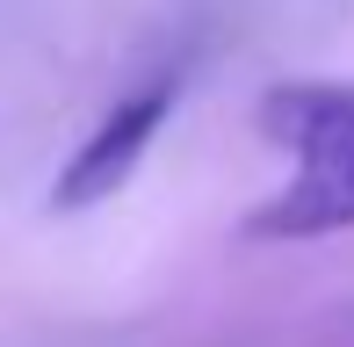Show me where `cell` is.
<instances>
[{
	"label": "cell",
	"instance_id": "1",
	"mask_svg": "<svg viewBox=\"0 0 354 347\" xmlns=\"http://www.w3.org/2000/svg\"><path fill=\"white\" fill-rule=\"evenodd\" d=\"M268 145L289 152V181L253 203L246 239H326L354 225V80H289L261 94Z\"/></svg>",
	"mask_w": 354,
	"mask_h": 347
},
{
	"label": "cell",
	"instance_id": "2",
	"mask_svg": "<svg viewBox=\"0 0 354 347\" xmlns=\"http://www.w3.org/2000/svg\"><path fill=\"white\" fill-rule=\"evenodd\" d=\"M174 102H181V73H152V80H138L123 102H109V116L73 145V160L58 167V181H51L44 203H51L58 217H80V210H102L109 196H123L131 174L145 167V152H152V138L167 131Z\"/></svg>",
	"mask_w": 354,
	"mask_h": 347
}]
</instances>
